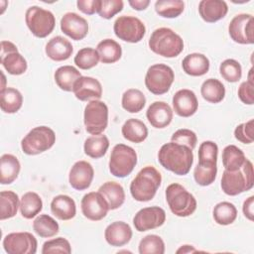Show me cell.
Segmentation results:
<instances>
[{
  "label": "cell",
  "instance_id": "cell-1",
  "mask_svg": "<svg viewBox=\"0 0 254 254\" xmlns=\"http://www.w3.org/2000/svg\"><path fill=\"white\" fill-rule=\"evenodd\" d=\"M158 161L166 170L178 176H185L189 174L193 163L192 150L178 143H166L159 150Z\"/></svg>",
  "mask_w": 254,
  "mask_h": 254
},
{
  "label": "cell",
  "instance_id": "cell-2",
  "mask_svg": "<svg viewBox=\"0 0 254 254\" xmlns=\"http://www.w3.org/2000/svg\"><path fill=\"white\" fill-rule=\"evenodd\" d=\"M218 147L212 141H204L198 148V164L194 168L193 178L197 185L206 187L211 185L217 174Z\"/></svg>",
  "mask_w": 254,
  "mask_h": 254
},
{
  "label": "cell",
  "instance_id": "cell-3",
  "mask_svg": "<svg viewBox=\"0 0 254 254\" xmlns=\"http://www.w3.org/2000/svg\"><path fill=\"white\" fill-rule=\"evenodd\" d=\"M162 183L160 172L153 166H146L139 171L130 184L132 197L141 202L153 199Z\"/></svg>",
  "mask_w": 254,
  "mask_h": 254
},
{
  "label": "cell",
  "instance_id": "cell-4",
  "mask_svg": "<svg viewBox=\"0 0 254 254\" xmlns=\"http://www.w3.org/2000/svg\"><path fill=\"white\" fill-rule=\"evenodd\" d=\"M220 186L223 192L230 196L250 190L254 186V171L251 161L246 159L243 166L237 171L224 170Z\"/></svg>",
  "mask_w": 254,
  "mask_h": 254
},
{
  "label": "cell",
  "instance_id": "cell-5",
  "mask_svg": "<svg viewBox=\"0 0 254 254\" xmlns=\"http://www.w3.org/2000/svg\"><path fill=\"white\" fill-rule=\"evenodd\" d=\"M151 51L164 58H176L184 50V41L170 28L162 27L153 31L149 39Z\"/></svg>",
  "mask_w": 254,
  "mask_h": 254
},
{
  "label": "cell",
  "instance_id": "cell-6",
  "mask_svg": "<svg viewBox=\"0 0 254 254\" xmlns=\"http://www.w3.org/2000/svg\"><path fill=\"white\" fill-rule=\"evenodd\" d=\"M166 200L171 211L179 217L191 215L196 209V199L182 185L174 183L166 189Z\"/></svg>",
  "mask_w": 254,
  "mask_h": 254
},
{
  "label": "cell",
  "instance_id": "cell-7",
  "mask_svg": "<svg viewBox=\"0 0 254 254\" xmlns=\"http://www.w3.org/2000/svg\"><path fill=\"white\" fill-rule=\"evenodd\" d=\"M56 142V134L48 126L33 128L21 141L22 151L26 155L34 156L51 149Z\"/></svg>",
  "mask_w": 254,
  "mask_h": 254
},
{
  "label": "cell",
  "instance_id": "cell-8",
  "mask_svg": "<svg viewBox=\"0 0 254 254\" xmlns=\"http://www.w3.org/2000/svg\"><path fill=\"white\" fill-rule=\"evenodd\" d=\"M137 164V154L135 150L125 144H116L110 155L109 171L117 178H125L132 173Z\"/></svg>",
  "mask_w": 254,
  "mask_h": 254
},
{
  "label": "cell",
  "instance_id": "cell-9",
  "mask_svg": "<svg viewBox=\"0 0 254 254\" xmlns=\"http://www.w3.org/2000/svg\"><path fill=\"white\" fill-rule=\"evenodd\" d=\"M25 22L29 30L37 38L48 37L56 26L54 14L39 6H31L27 9Z\"/></svg>",
  "mask_w": 254,
  "mask_h": 254
},
{
  "label": "cell",
  "instance_id": "cell-10",
  "mask_svg": "<svg viewBox=\"0 0 254 254\" xmlns=\"http://www.w3.org/2000/svg\"><path fill=\"white\" fill-rule=\"evenodd\" d=\"M175 80L174 70L167 64H156L151 65L145 75V85L147 89L155 94L167 93Z\"/></svg>",
  "mask_w": 254,
  "mask_h": 254
},
{
  "label": "cell",
  "instance_id": "cell-11",
  "mask_svg": "<svg viewBox=\"0 0 254 254\" xmlns=\"http://www.w3.org/2000/svg\"><path fill=\"white\" fill-rule=\"evenodd\" d=\"M85 130L91 135H99L108 125V107L101 100H90L83 113Z\"/></svg>",
  "mask_w": 254,
  "mask_h": 254
},
{
  "label": "cell",
  "instance_id": "cell-12",
  "mask_svg": "<svg viewBox=\"0 0 254 254\" xmlns=\"http://www.w3.org/2000/svg\"><path fill=\"white\" fill-rule=\"evenodd\" d=\"M113 30L117 38L132 44L140 42L146 34V27L139 18L126 15L115 20Z\"/></svg>",
  "mask_w": 254,
  "mask_h": 254
},
{
  "label": "cell",
  "instance_id": "cell-13",
  "mask_svg": "<svg viewBox=\"0 0 254 254\" xmlns=\"http://www.w3.org/2000/svg\"><path fill=\"white\" fill-rule=\"evenodd\" d=\"M230 38L238 44H254V19L251 14L241 13L233 17L228 26Z\"/></svg>",
  "mask_w": 254,
  "mask_h": 254
},
{
  "label": "cell",
  "instance_id": "cell-14",
  "mask_svg": "<svg viewBox=\"0 0 254 254\" xmlns=\"http://www.w3.org/2000/svg\"><path fill=\"white\" fill-rule=\"evenodd\" d=\"M38 241L30 232H12L3 239V248L8 254H35Z\"/></svg>",
  "mask_w": 254,
  "mask_h": 254
},
{
  "label": "cell",
  "instance_id": "cell-15",
  "mask_svg": "<svg viewBox=\"0 0 254 254\" xmlns=\"http://www.w3.org/2000/svg\"><path fill=\"white\" fill-rule=\"evenodd\" d=\"M0 61L3 67L12 75L23 74L28 67L26 60L18 52L16 45L10 41L1 42Z\"/></svg>",
  "mask_w": 254,
  "mask_h": 254
},
{
  "label": "cell",
  "instance_id": "cell-16",
  "mask_svg": "<svg viewBox=\"0 0 254 254\" xmlns=\"http://www.w3.org/2000/svg\"><path fill=\"white\" fill-rule=\"evenodd\" d=\"M81 212L89 220L103 219L109 210L108 203L99 191H90L83 195L80 202Z\"/></svg>",
  "mask_w": 254,
  "mask_h": 254
},
{
  "label": "cell",
  "instance_id": "cell-17",
  "mask_svg": "<svg viewBox=\"0 0 254 254\" xmlns=\"http://www.w3.org/2000/svg\"><path fill=\"white\" fill-rule=\"evenodd\" d=\"M166 221V212L159 206H149L140 209L133 217L137 231L144 232L162 226Z\"/></svg>",
  "mask_w": 254,
  "mask_h": 254
},
{
  "label": "cell",
  "instance_id": "cell-18",
  "mask_svg": "<svg viewBox=\"0 0 254 254\" xmlns=\"http://www.w3.org/2000/svg\"><path fill=\"white\" fill-rule=\"evenodd\" d=\"M61 30L71 40L80 41L84 39L88 33V23L78 14L68 12L61 19Z\"/></svg>",
  "mask_w": 254,
  "mask_h": 254
},
{
  "label": "cell",
  "instance_id": "cell-19",
  "mask_svg": "<svg viewBox=\"0 0 254 254\" xmlns=\"http://www.w3.org/2000/svg\"><path fill=\"white\" fill-rule=\"evenodd\" d=\"M93 177L94 170L91 164L86 161H77L69 171L68 182L74 190H84L90 187Z\"/></svg>",
  "mask_w": 254,
  "mask_h": 254
},
{
  "label": "cell",
  "instance_id": "cell-20",
  "mask_svg": "<svg viewBox=\"0 0 254 254\" xmlns=\"http://www.w3.org/2000/svg\"><path fill=\"white\" fill-rule=\"evenodd\" d=\"M72 92L80 101L98 100L102 96V85L100 81L94 77L81 75L74 82Z\"/></svg>",
  "mask_w": 254,
  "mask_h": 254
},
{
  "label": "cell",
  "instance_id": "cell-21",
  "mask_svg": "<svg viewBox=\"0 0 254 254\" xmlns=\"http://www.w3.org/2000/svg\"><path fill=\"white\" fill-rule=\"evenodd\" d=\"M173 108L181 117L192 116L198 108V101L195 93L190 89H180L173 96Z\"/></svg>",
  "mask_w": 254,
  "mask_h": 254
},
{
  "label": "cell",
  "instance_id": "cell-22",
  "mask_svg": "<svg viewBox=\"0 0 254 254\" xmlns=\"http://www.w3.org/2000/svg\"><path fill=\"white\" fill-rule=\"evenodd\" d=\"M146 117L153 127L162 129L172 122L173 110L168 103L164 101H155L148 107Z\"/></svg>",
  "mask_w": 254,
  "mask_h": 254
},
{
  "label": "cell",
  "instance_id": "cell-23",
  "mask_svg": "<svg viewBox=\"0 0 254 254\" xmlns=\"http://www.w3.org/2000/svg\"><path fill=\"white\" fill-rule=\"evenodd\" d=\"M132 234V229L128 223L124 221H114L105 228L104 238L109 245L120 247L131 240Z\"/></svg>",
  "mask_w": 254,
  "mask_h": 254
},
{
  "label": "cell",
  "instance_id": "cell-24",
  "mask_svg": "<svg viewBox=\"0 0 254 254\" xmlns=\"http://www.w3.org/2000/svg\"><path fill=\"white\" fill-rule=\"evenodd\" d=\"M228 6L222 0H201L198 3V13L206 23H214L226 16Z\"/></svg>",
  "mask_w": 254,
  "mask_h": 254
},
{
  "label": "cell",
  "instance_id": "cell-25",
  "mask_svg": "<svg viewBox=\"0 0 254 254\" xmlns=\"http://www.w3.org/2000/svg\"><path fill=\"white\" fill-rule=\"evenodd\" d=\"M45 52L52 61L63 62L70 58L73 48L68 40L62 36H56L47 43Z\"/></svg>",
  "mask_w": 254,
  "mask_h": 254
},
{
  "label": "cell",
  "instance_id": "cell-26",
  "mask_svg": "<svg viewBox=\"0 0 254 254\" xmlns=\"http://www.w3.org/2000/svg\"><path fill=\"white\" fill-rule=\"evenodd\" d=\"M51 211L61 220H69L76 214V205L70 196L59 194L52 199Z\"/></svg>",
  "mask_w": 254,
  "mask_h": 254
},
{
  "label": "cell",
  "instance_id": "cell-27",
  "mask_svg": "<svg viewBox=\"0 0 254 254\" xmlns=\"http://www.w3.org/2000/svg\"><path fill=\"white\" fill-rule=\"evenodd\" d=\"M209 60L199 53H192L185 57L182 62L183 70L190 76H201L209 69Z\"/></svg>",
  "mask_w": 254,
  "mask_h": 254
},
{
  "label": "cell",
  "instance_id": "cell-28",
  "mask_svg": "<svg viewBox=\"0 0 254 254\" xmlns=\"http://www.w3.org/2000/svg\"><path fill=\"white\" fill-rule=\"evenodd\" d=\"M98 191L106 199L109 209L114 210L119 208L125 200V191L123 187L116 182H106L101 185Z\"/></svg>",
  "mask_w": 254,
  "mask_h": 254
},
{
  "label": "cell",
  "instance_id": "cell-29",
  "mask_svg": "<svg viewBox=\"0 0 254 254\" xmlns=\"http://www.w3.org/2000/svg\"><path fill=\"white\" fill-rule=\"evenodd\" d=\"M21 170V165L16 156L4 154L0 159V183L10 185L17 178Z\"/></svg>",
  "mask_w": 254,
  "mask_h": 254
},
{
  "label": "cell",
  "instance_id": "cell-30",
  "mask_svg": "<svg viewBox=\"0 0 254 254\" xmlns=\"http://www.w3.org/2000/svg\"><path fill=\"white\" fill-rule=\"evenodd\" d=\"M123 137L132 143H141L148 136V128L145 123L136 118H130L121 128Z\"/></svg>",
  "mask_w": 254,
  "mask_h": 254
},
{
  "label": "cell",
  "instance_id": "cell-31",
  "mask_svg": "<svg viewBox=\"0 0 254 254\" xmlns=\"http://www.w3.org/2000/svg\"><path fill=\"white\" fill-rule=\"evenodd\" d=\"M81 76L80 71L72 65H63L57 68L54 77L57 85L64 91H72L74 82Z\"/></svg>",
  "mask_w": 254,
  "mask_h": 254
},
{
  "label": "cell",
  "instance_id": "cell-32",
  "mask_svg": "<svg viewBox=\"0 0 254 254\" xmlns=\"http://www.w3.org/2000/svg\"><path fill=\"white\" fill-rule=\"evenodd\" d=\"M96 51L99 55V61L103 64H114L121 59V46L112 39H104L98 43Z\"/></svg>",
  "mask_w": 254,
  "mask_h": 254
},
{
  "label": "cell",
  "instance_id": "cell-33",
  "mask_svg": "<svg viewBox=\"0 0 254 254\" xmlns=\"http://www.w3.org/2000/svg\"><path fill=\"white\" fill-rule=\"evenodd\" d=\"M19 208L24 218L32 219L43 209L42 198L37 192L28 191L22 195Z\"/></svg>",
  "mask_w": 254,
  "mask_h": 254
},
{
  "label": "cell",
  "instance_id": "cell-34",
  "mask_svg": "<svg viewBox=\"0 0 254 254\" xmlns=\"http://www.w3.org/2000/svg\"><path fill=\"white\" fill-rule=\"evenodd\" d=\"M200 94L207 102L219 103L225 96V87L220 80L216 78H208L202 82Z\"/></svg>",
  "mask_w": 254,
  "mask_h": 254
},
{
  "label": "cell",
  "instance_id": "cell-35",
  "mask_svg": "<svg viewBox=\"0 0 254 254\" xmlns=\"http://www.w3.org/2000/svg\"><path fill=\"white\" fill-rule=\"evenodd\" d=\"M109 148V140L105 135H92L84 141L83 150L85 155L93 159L103 157Z\"/></svg>",
  "mask_w": 254,
  "mask_h": 254
},
{
  "label": "cell",
  "instance_id": "cell-36",
  "mask_svg": "<svg viewBox=\"0 0 254 254\" xmlns=\"http://www.w3.org/2000/svg\"><path fill=\"white\" fill-rule=\"evenodd\" d=\"M1 110L5 113H16L23 104V96L21 92L14 87H6L0 92Z\"/></svg>",
  "mask_w": 254,
  "mask_h": 254
},
{
  "label": "cell",
  "instance_id": "cell-37",
  "mask_svg": "<svg viewBox=\"0 0 254 254\" xmlns=\"http://www.w3.org/2000/svg\"><path fill=\"white\" fill-rule=\"evenodd\" d=\"M246 158L243 151L235 145H228L222 151V164L226 171H237L239 170Z\"/></svg>",
  "mask_w": 254,
  "mask_h": 254
},
{
  "label": "cell",
  "instance_id": "cell-38",
  "mask_svg": "<svg viewBox=\"0 0 254 254\" xmlns=\"http://www.w3.org/2000/svg\"><path fill=\"white\" fill-rule=\"evenodd\" d=\"M20 206L19 196L12 190L0 192V219L5 220L14 217Z\"/></svg>",
  "mask_w": 254,
  "mask_h": 254
},
{
  "label": "cell",
  "instance_id": "cell-39",
  "mask_svg": "<svg viewBox=\"0 0 254 254\" xmlns=\"http://www.w3.org/2000/svg\"><path fill=\"white\" fill-rule=\"evenodd\" d=\"M146 104V97L144 93L137 88L127 89L121 99V105L129 113L140 112Z\"/></svg>",
  "mask_w": 254,
  "mask_h": 254
},
{
  "label": "cell",
  "instance_id": "cell-40",
  "mask_svg": "<svg viewBox=\"0 0 254 254\" xmlns=\"http://www.w3.org/2000/svg\"><path fill=\"white\" fill-rule=\"evenodd\" d=\"M34 231L43 238H50L59 233V223L48 214H40L33 222Z\"/></svg>",
  "mask_w": 254,
  "mask_h": 254
},
{
  "label": "cell",
  "instance_id": "cell-41",
  "mask_svg": "<svg viewBox=\"0 0 254 254\" xmlns=\"http://www.w3.org/2000/svg\"><path fill=\"white\" fill-rule=\"evenodd\" d=\"M212 215L217 224L229 225L235 221L237 217V209L233 203L229 201H221L213 207Z\"/></svg>",
  "mask_w": 254,
  "mask_h": 254
},
{
  "label": "cell",
  "instance_id": "cell-42",
  "mask_svg": "<svg viewBox=\"0 0 254 254\" xmlns=\"http://www.w3.org/2000/svg\"><path fill=\"white\" fill-rule=\"evenodd\" d=\"M185 9V3L181 0H159L155 2L156 13L164 18H177Z\"/></svg>",
  "mask_w": 254,
  "mask_h": 254
},
{
  "label": "cell",
  "instance_id": "cell-43",
  "mask_svg": "<svg viewBox=\"0 0 254 254\" xmlns=\"http://www.w3.org/2000/svg\"><path fill=\"white\" fill-rule=\"evenodd\" d=\"M138 250L140 254H164L165 243L156 234H149L140 240Z\"/></svg>",
  "mask_w": 254,
  "mask_h": 254
},
{
  "label": "cell",
  "instance_id": "cell-44",
  "mask_svg": "<svg viewBox=\"0 0 254 254\" xmlns=\"http://www.w3.org/2000/svg\"><path fill=\"white\" fill-rule=\"evenodd\" d=\"M73 62L80 69H90L97 65L99 55L93 48H83L76 53Z\"/></svg>",
  "mask_w": 254,
  "mask_h": 254
},
{
  "label": "cell",
  "instance_id": "cell-45",
  "mask_svg": "<svg viewBox=\"0 0 254 254\" xmlns=\"http://www.w3.org/2000/svg\"><path fill=\"white\" fill-rule=\"evenodd\" d=\"M219 72L226 81L237 82L242 76V67L236 60L227 59L220 64Z\"/></svg>",
  "mask_w": 254,
  "mask_h": 254
},
{
  "label": "cell",
  "instance_id": "cell-46",
  "mask_svg": "<svg viewBox=\"0 0 254 254\" xmlns=\"http://www.w3.org/2000/svg\"><path fill=\"white\" fill-rule=\"evenodd\" d=\"M43 254H51V253H71V246L67 239L64 237H58L51 240L46 241L43 244L42 248Z\"/></svg>",
  "mask_w": 254,
  "mask_h": 254
},
{
  "label": "cell",
  "instance_id": "cell-47",
  "mask_svg": "<svg viewBox=\"0 0 254 254\" xmlns=\"http://www.w3.org/2000/svg\"><path fill=\"white\" fill-rule=\"evenodd\" d=\"M123 6L122 0H99L97 13L103 19H111L122 11Z\"/></svg>",
  "mask_w": 254,
  "mask_h": 254
},
{
  "label": "cell",
  "instance_id": "cell-48",
  "mask_svg": "<svg viewBox=\"0 0 254 254\" xmlns=\"http://www.w3.org/2000/svg\"><path fill=\"white\" fill-rule=\"evenodd\" d=\"M171 142L188 146L189 148L193 150L195 148V146H196L197 137H196L195 133L193 131H191L190 129L182 128V129H178L172 135Z\"/></svg>",
  "mask_w": 254,
  "mask_h": 254
},
{
  "label": "cell",
  "instance_id": "cell-49",
  "mask_svg": "<svg viewBox=\"0 0 254 254\" xmlns=\"http://www.w3.org/2000/svg\"><path fill=\"white\" fill-rule=\"evenodd\" d=\"M234 137L243 144H251L254 140V120L250 119L247 122L237 125L234 130Z\"/></svg>",
  "mask_w": 254,
  "mask_h": 254
},
{
  "label": "cell",
  "instance_id": "cell-50",
  "mask_svg": "<svg viewBox=\"0 0 254 254\" xmlns=\"http://www.w3.org/2000/svg\"><path fill=\"white\" fill-rule=\"evenodd\" d=\"M239 99L247 105H252L254 103V82L248 80L241 82L237 91Z\"/></svg>",
  "mask_w": 254,
  "mask_h": 254
},
{
  "label": "cell",
  "instance_id": "cell-51",
  "mask_svg": "<svg viewBox=\"0 0 254 254\" xmlns=\"http://www.w3.org/2000/svg\"><path fill=\"white\" fill-rule=\"evenodd\" d=\"M77 9L86 15H93L97 12L99 0H78L76 2Z\"/></svg>",
  "mask_w": 254,
  "mask_h": 254
},
{
  "label": "cell",
  "instance_id": "cell-52",
  "mask_svg": "<svg viewBox=\"0 0 254 254\" xmlns=\"http://www.w3.org/2000/svg\"><path fill=\"white\" fill-rule=\"evenodd\" d=\"M242 211L244 216L249 219L250 221L253 220L254 218V196L251 195L248 198H246L243 202L242 206Z\"/></svg>",
  "mask_w": 254,
  "mask_h": 254
},
{
  "label": "cell",
  "instance_id": "cell-53",
  "mask_svg": "<svg viewBox=\"0 0 254 254\" xmlns=\"http://www.w3.org/2000/svg\"><path fill=\"white\" fill-rule=\"evenodd\" d=\"M128 3L134 10L142 11L149 6L150 1L149 0H129Z\"/></svg>",
  "mask_w": 254,
  "mask_h": 254
},
{
  "label": "cell",
  "instance_id": "cell-54",
  "mask_svg": "<svg viewBox=\"0 0 254 254\" xmlns=\"http://www.w3.org/2000/svg\"><path fill=\"white\" fill-rule=\"evenodd\" d=\"M194 251H196V249H194L191 245H183L180 249L177 250V253H190Z\"/></svg>",
  "mask_w": 254,
  "mask_h": 254
},
{
  "label": "cell",
  "instance_id": "cell-55",
  "mask_svg": "<svg viewBox=\"0 0 254 254\" xmlns=\"http://www.w3.org/2000/svg\"><path fill=\"white\" fill-rule=\"evenodd\" d=\"M252 73H253V67H251V68H250V70H249V73H248V81H250V82H254V81H253V76H252Z\"/></svg>",
  "mask_w": 254,
  "mask_h": 254
},
{
  "label": "cell",
  "instance_id": "cell-56",
  "mask_svg": "<svg viewBox=\"0 0 254 254\" xmlns=\"http://www.w3.org/2000/svg\"><path fill=\"white\" fill-rule=\"evenodd\" d=\"M1 74H2V81H3V84H2V86H1V91H2V90H4V89L6 88V86H5V81H6V79H5L4 73L1 72Z\"/></svg>",
  "mask_w": 254,
  "mask_h": 254
}]
</instances>
